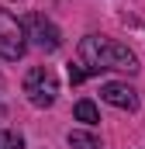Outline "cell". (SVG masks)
Returning a JSON list of instances; mask_svg holds the SVG:
<instances>
[{
	"instance_id": "cell-1",
	"label": "cell",
	"mask_w": 145,
	"mask_h": 149,
	"mask_svg": "<svg viewBox=\"0 0 145 149\" xmlns=\"http://www.w3.org/2000/svg\"><path fill=\"white\" fill-rule=\"evenodd\" d=\"M79 59L86 73H100V70H138V59L128 45L114 42V38H100V35H86L79 42Z\"/></svg>"
},
{
	"instance_id": "cell-2",
	"label": "cell",
	"mask_w": 145,
	"mask_h": 149,
	"mask_svg": "<svg viewBox=\"0 0 145 149\" xmlns=\"http://www.w3.org/2000/svg\"><path fill=\"white\" fill-rule=\"evenodd\" d=\"M24 94L35 108H52L55 97H59V80L48 66H35L31 73L24 76Z\"/></svg>"
},
{
	"instance_id": "cell-3",
	"label": "cell",
	"mask_w": 145,
	"mask_h": 149,
	"mask_svg": "<svg viewBox=\"0 0 145 149\" xmlns=\"http://www.w3.org/2000/svg\"><path fill=\"white\" fill-rule=\"evenodd\" d=\"M24 49H28V31H24V24L10 14V10H3L0 7V59H21L24 56Z\"/></svg>"
},
{
	"instance_id": "cell-4",
	"label": "cell",
	"mask_w": 145,
	"mask_h": 149,
	"mask_svg": "<svg viewBox=\"0 0 145 149\" xmlns=\"http://www.w3.org/2000/svg\"><path fill=\"white\" fill-rule=\"evenodd\" d=\"M24 31H28V38L35 42L38 49H45V52H55L59 42H62L59 28H55L48 17H41V14H28V17H24Z\"/></svg>"
},
{
	"instance_id": "cell-5",
	"label": "cell",
	"mask_w": 145,
	"mask_h": 149,
	"mask_svg": "<svg viewBox=\"0 0 145 149\" xmlns=\"http://www.w3.org/2000/svg\"><path fill=\"white\" fill-rule=\"evenodd\" d=\"M100 97L110 108H121V111H135L138 108V90L128 87V83H117V80H110V83L100 87Z\"/></svg>"
},
{
	"instance_id": "cell-6",
	"label": "cell",
	"mask_w": 145,
	"mask_h": 149,
	"mask_svg": "<svg viewBox=\"0 0 145 149\" xmlns=\"http://www.w3.org/2000/svg\"><path fill=\"white\" fill-rule=\"evenodd\" d=\"M72 114H76V121H83V125H97V121H100V111H97L93 101H76Z\"/></svg>"
},
{
	"instance_id": "cell-7",
	"label": "cell",
	"mask_w": 145,
	"mask_h": 149,
	"mask_svg": "<svg viewBox=\"0 0 145 149\" xmlns=\"http://www.w3.org/2000/svg\"><path fill=\"white\" fill-rule=\"evenodd\" d=\"M69 146H72V149H104V146H100V139H97L93 132H83V128L69 132Z\"/></svg>"
},
{
	"instance_id": "cell-8",
	"label": "cell",
	"mask_w": 145,
	"mask_h": 149,
	"mask_svg": "<svg viewBox=\"0 0 145 149\" xmlns=\"http://www.w3.org/2000/svg\"><path fill=\"white\" fill-rule=\"evenodd\" d=\"M0 149H24V139L17 132H0Z\"/></svg>"
},
{
	"instance_id": "cell-9",
	"label": "cell",
	"mask_w": 145,
	"mask_h": 149,
	"mask_svg": "<svg viewBox=\"0 0 145 149\" xmlns=\"http://www.w3.org/2000/svg\"><path fill=\"white\" fill-rule=\"evenodd\" d=\"M69 80H72V83H83V80H86V70H76V66H69Z\"/></svg>"
}]
</instances>
